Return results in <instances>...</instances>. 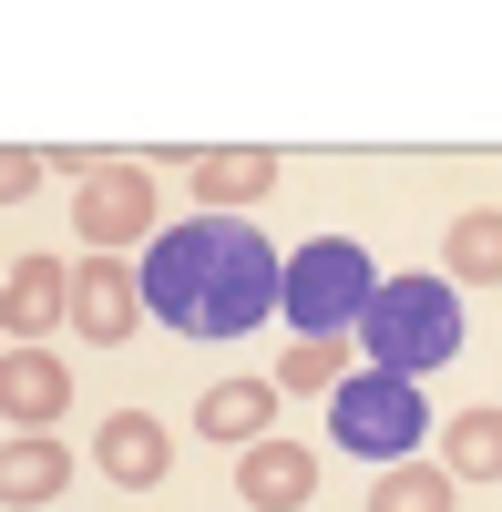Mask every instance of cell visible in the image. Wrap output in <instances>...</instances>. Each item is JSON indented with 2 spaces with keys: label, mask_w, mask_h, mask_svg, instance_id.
Listing matches in <instances>:
<instances>
[{
  "label": "cell",
  "mask_w": 502,
  "mask_h": 512,
  "mask_svg": "<svg viewBox=\"0 0 502 512\" xmlns=\"http://www.w3.org/2000/svg\"><path fill=\"white\" fill-rule=\"evenodd\" d=\"M328 441L369 472H390L431 441V410H421V379H390V369H349L339 390H328Z\"/></svg>",
  "instance_id": "obj_4"
},
{
  "label": "cell",
  "mask_w": 502,
  "mask_h": 512,
  "mask_svg": "<svg viewBox=\"0 0 502 512\" xmlns=\"http://www.w3.org/2000/svg\"><path fill=\"white\" fill-rule=\"evenodd\" d=\"M236 502H246V512H308V502H318V451H308V441H257V451H236Z\"/></svg>",
  "instance_id": "obj_8"
},
{
  "label": "cell",
  "mask_w": 502,
  "mask_h": 512,
  "mask_svg": "<svg viewBox=\"0 0 502 512\" xmlns=\"http://www.w3.org/2000/svg\"><path fill=\"white\" fill-rule=\"evenodd\" d=\"M369 297H380L369 246L359 236H308L298 256H287V277H277V318L298 328V349H339V338H359Z\"/></svg>",
  "instance_id": "obj_3"
},
{
  "label": "cell",
  "mask_w": 502,
  "mask_h": 512,
  "mask_svg": "<svg viewBox=\"0 0 502 512\" xmlns=\"http://www.w3.org/2000/svg\"><path fill=\"white\" fill-rule=\"evenodd\" d=\"M441 472H451V482H502V410L441 420Z\"/></svg>",
  "instance_id": "obj_15"
},
{
  "label": "cell",
  "mask_w": 502,
  "mask_h": 512,
  "mask_svg": "<svg viewBox=\"0 0 502 512\" xmlns=\"http://www.w3.org/2000/svg\"><path fill=\"white\" fill-rule=\"evenodd\" d=\"M93 472L123 482V492H154L164 472H175V441H164V420H154V410H113L103 431H93Z\"/></svg>",
  "instance_id": "obj_9"
},
{
  "label": "cell",
  "mask_w": 502,
  "mask_h": 512,
  "mask_svg": "<svg viewBox=\"0 0 502 512\" xmlns=\"http://www.w3.org/2000/svg\"><path fill=\"white\" fill-rule=\"evenodd\" d=\"M52 175V164H41L31 144H0V205H31V185Z\"/></svg>",
  "instance_id": "obj_18"
},
{
  "label": "cell",
  "mask_w": 502,
  "mask_h": 512,
  "mask_svg": "<svg viewBox=\"0 0 502 512\" xmlns=\"http://www.w3.org/2000/svg\"><path fill=\"white\" fill-rule=\"evenodd\" d=\"M62 318H72V267L62 256H21L0 277V349H41Z\"/></svg>",
  "instance_id": "obj_7"
},
{
  "label": "cell",
  "mask_w": 502,
  "mask_h": 512,
  "mask_svg": "<svg viewBox=\"0 0 502 512\" xmlns=\"http://www.w3.org/2000/svg\"><path fill=\"white\" fill-rule=\"evenodd\" d=\"M195 431H205V441H226V451L277 441V379H216V390L195 400Z\"/></svg>",
  "instance_id": "obj_12"
},
{
  "label": "cell",
  "mask_w": 502,
  "mask_h": 512,
  "mask_svg": "<svg viewBox=\"0 0 502 512\" xmlns=\"http://www.w3.org/2000/svg\"><path fill=\"white\" fill-rule=\"evenodd\" d=\"M462 482L441 472V461H390L380 482H369V512H451Z\"/></svg>",
  "instance_id": "obj_16"
},
{
  "label": "cell",
  "mask_w": 502,
  "mask_h": 512,
  "mask_svg": "<svg viewBox=\"0 0 502 512\" xmlns=\"http://www.w3.org/2000/svg\"><path fill=\"white\" fill-rule=\"evenodd\" d=\"M62 482H72V451H62V441H41V431H11V441H0V512L62 502Z\"/></svg>",
  "instance_id": "obj_13"
},
{
  "label": "cell",
  "mask_w": 502,
  "mask_h": 512,
  "mask_svg": "<svg viewBox=\"0 0 502 512\" xmlns=\"http://www.w3.org/2000/svg\"><path fill=\"white\" fill-rule=\"evenodd\" d=\"M134 277H144V318H164L175 338H246L257 318H277L287 256L246 216H185L144 246Z\"/></svg>",
  "instance_id": "obj_1"
},
{
  "label": "cell",
  "mask_w": 502,
  "mask_h": 512,
  "mask_svg": "<svg viewBox=\"0 0 502 512\" xmlns=\"http://www.w3.org/2000/svg\"><path fill=\"white\" fill-rule=\"evenodd\" d=\"M62 328H82L93 349H123V338L144 328V277L123 267V256H82L72 267V318Z\"/></svg>",
  "instance_id": "obj_6"
},
{
  "label": "cell",
  "mask_w": 502,
  "mask_h": 512,
  "mask_svg": "<svg viewBox=\"0 0 502 512\" xmlns=\"http://www.w3.org/2000/svg\"><path fill=\"white\" fill-rule=\"evenodd\" d=\"M339 390V349H287L277 359V400H328Z\"/></svg>",
  "instance_id": "obj_17"
},
{
  "label": "cell",
  "mask_w": 502,
  "mask_h": 512,
  "mask_svg": "<svg viewBox=\"0 0 502 512\" xmlns=\"http://www.w3.org/2000/svg\"><path fill=\"white\" fill-rule=\"evenodd\" d=\"M185 185L205 195V216H246L277 185V154L267 144H205V154H185Z\"/></svg>",
  "instance_id": "obj_10"
},
{
  "label": "cell",
  "mask_w": 502,
  "mask_h": 512,
  "mask_svg": "<svg viewBox=\"0 0 502 512\" xmlns=\"http://www.w3.org/2000/svg\"><path fill=\"white\" fill-rule=\"evenodd\" d=\"M359 349L390 379L451 369L462 359V287L451 277H380V297H369V318H359Z\"/></svg>",
  "instance_id": "obj_2"
},
{
  "label": "cell",
  "mask_w": 502,
  "mask_h": 512,
  "mask_svg": "<svg viewBox=\"0 0 502 512\" xmlns=\"http://www.w3.org/2000/svg\"><path fill=\"white\" fill-rule=\"evenodd\" d=\"M72 410V369L52 349H0V420L11 431H52Z\"/></svg>",
  "instance_id": "obj_11"
},
{
  "label": "cell",
  "mask_w": 502,
  "mask_h": 512,
  "mask_svg": "<svg viewBox=\"0 0 502 512\" xmlns=\"http://www.w3.org/2000/svg\"><path fill=\"white\" fill-rule=\"evenodd\" d=\"M72 226H82V246H93V256L154 246V236H164V195H154V175H144V164L103 154L93 175H82V195H72Z\"/></svg>",
  "instance_id": "obj_5"
},
{
  "label": "cell",
  "mask_w": 502,
  "mask_h": 512,
  "mask_svg": "<svg viewBox=\"0 0 502 512\" xmlns=\"http://www.w3.org/2000/svg\"><path fill=\"white\" fill-rule=\"evenodd\" d=\"M441 267H451V287H502V205H472V216H451V236H441Z\"/></svg>",
  "instance_id": "obj_14"
}]
</instances>
